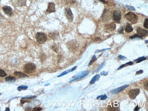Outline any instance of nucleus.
Wrapping results in <instances>:
<instances>
[{
    "instance_id": "1",
    "label": "nucleus",
    "mask_w": 148,
    "mask_h": 111,
    "mask_svg": "<svg viewBox=\"0 0 148 111\" xmlns=\"http://www.w3.org/2000/svg\"><path fill=\"white\" fill-rule=\"evenodd\" d=\"M66 45L69 51L73 53L77 51L79 47V43L75 39L69 41L67 43Z\"/></svg>"
},
{
    "instance_id": "2",
    "label": "nucleus",
    "mask_w": 148,
    "mask_h": 111,
    "mask_svg": "<svg viewBox=\"0 0 148 111\" xmlns=\"http://www.w3.org/2000/svg\"><path fill=\"white\" fill-rule=\"evenodd\" d=\"M125 17L126 19L133 24H136L138 20V16L131 12H129L126 14L125 15Z\"/></svg>"
},
{
    "instance_id": "3",
    "label": "nucleus",
    "mask_w": 148,
    "mask_h": 111,
    "mask_svg": "<svg viewBox=\"0 0 148 111\" xmlns=\"http://www.w3.org/2000/svg\"><path fill=\"white\" fill-rule=\"evenodd\" d=\"M35 39L38 43L42 44L47 40V35L43 32H37L36 35Z\"/></svg>"
},
{
    "instance_id": "4",
    "label": "nucleus",
    "mask_w": 148,
    "mask_h": 111,
    "mask_svg": "<svg viewBox=\"0 0 148 111\" xmlns=\"http://www.w3.org/2000/svg\"><path fill=\"white\" fill-rule=\"evenodd\" d=\"M36 69V65L32 62H29L26 64L24 68V72L27 74L33 73L35 71Z\"/></svg>"
},
{
    "instance_id": "5",
    "label": "nucleus",
    "mask_w": 148,
    "mask_h": 111,
    "mask_svg": "<svg viewBox=\"0 0 148 111\" xmlns=\"http://www.w3.org/2000/svg\"><path fill=\"white\" fill-rule=\"evenodd\" d=\"M65 14L69 22H72L73 21L74 15L71 10L69 7H67L65 9Z\"/></svg>"
},
{
    "instance_id": "6",
    "label": "nucleus",
    "mask_w": 148,
    "mask_h": 111,
    "mask_svg": "<svg viewBox=\"0 0 148 111\" xmlns=\"http://www.w3.org/2000/svg\"><path fill=\"white\" fill-rule=\"evenodd\" d=\"M113 20L115 22L120 23V21L121 18V12L119 11H114L113 14Z\"/></svg>"
},
{
    "instance_id": "7",
    "label": "nucleus",
    "mask_w": 148,
    "mask_h": 111,
    "mask_svg": "<svg viewBox=\"0 0 148 111\" xmlns=\"http://www.w3.org/2000/svg\"><path fill=\"white\" fill-rule=\"evenodd\" d=\"M140 92V90L139 89H131L129 91L128 94L130 98L133 100L136 98Z\"/></svg>"
},
{
    "instance_id": "8",
    "label": "nucleus",
    "mask_w": 148,
    "mask_h": 111,
    "mask_svg": "<svg viewBox=\"0 0 148 111\" xmlns=\"http://www.w3.org/2000/svg\"><path fill=\"white\" fill-rule=\"evenodd\" d=\"M116 26L114 23L113 22L105 25L104 27V30L107 33H110L115 30Z\"/></svg>"
},
{
    "instance_id": "9",
    "label": "nucleus",
    "mask_w": 148,
    "mask_h": 111,
    "mask_svg": "<svg viewBox=\"0 0 148 111\" xmlns=\"http://www.w3.org/2000/svg\"><path fill=\"white\" fill-rule=\"evenodd\" d=\"M89 73V71L86 70L81 71L75 76V78L70 82L74 81L77 80L81 79L88 75Z\"/></svg>"
},
{
    "instance_id": "10",
    "label": "nucleus",
    "mask_w": 148,
    "mask_h": 111,
    "mask_svg": "<svg viewBox=\"0 0 148 111\" xmlns=\"http://www.w3.org/2000/svg\"><path fill=\"white\" fill-rule=\"evenodd\" d=\"M111 14L108 10L105 9L103 12L102 17L103 20L104 21H108L111 19Z\"/></svg>"
},
{
    "instance_id": "11",
    "label": "nucleus",
    "mask_w": 148,
    "mask_h": 111,
    "mask_svg": "<svg viewBox=\"0 0 148 111\" xmlns=\"http://www.w3.org/2000/svg\"><path fill=\"white\" fill-rule=\"evenodd\" d=\"M3 12L8 17H11L13 15V11L12 9L8 6H4L2 8Z\"/></svg>"
},
{
    "instance_id": "12",
    "label": "nucleus",
    "mask_w": 148,
    "mask_h": 111,
    "mask_svg": "<svg viewBox=\"0 0 148 111\" xmlns=\"http://www.w3.org/2000/svg\"><path fill=\"white\" fill-rule=\"evenodd\" d=\"M46 12L49 14L54 13L56 12L55 9V4L53 2H49L46 11Z\"/></svg>"
},
{
    "instance_id": "13",
    "label": "nucleus",
    "mask_w": 148,
    "mask_h": 111,
    "mask_svg": "<svg viewBox=\"0 0 148 111\" xmlns=\"http://www.w3.org/2000/svg\"><path fill=\"white\" fill-rule=\"evenodd\" d=\"M128 87V85H125L121 86V87L117 88L116 89H114V90L111 91V92L112 93H113V94H117V93L122 91V90H124V89H126Z\"/></svg>"
},
{
    "instance_id": "14",
    "label": "nucleus",
    "mask_w": 148,
    "mask_h": 111,
    "mask_svg": "<svg viewBox=\"0 0 148 111\" xmlns=\"http://www.w3.org/2000/svg\"><path fill=\"white\" fill-rule=\"evenodd\" d=\"M49 37L54 40H56L59 37V32L56 31L49 33L48 34Z\"/></svg>"
},
{
    "instance_id": "15",
    "label": "nucleus",
    "mask_w": 148,
    "mask_h": 111,
    "mask_svg": "<svg viewBox=\"0 0 148 111\" xmlns=\"http://www.w3.org/2000/svg\"><path fill=\"white\" fill-rule=\"evenodd\" d=\"M137 31V33L139 35H140L141 36H143V37H146L148 36V30L142 28H141L139 27L138 28Z\"/></svg>"
},
{
    "instance_id": "16",
    "label": "nucleus",
    "mask_w": 148,
    "mask_h": 111,
    "mask_svg": "<svg viewBox=\"0 0 148 111\" xmlns=\"http://www.w3.org/2000/svg\"><path fill=\"white\" fill-rule=\"evenodd\" d=\"M64 2L66 5L72 6L76 5V0H64Z\"/></svg>"
},
{
    "instance_id": "17",
    "label": "nucleus",
    "mask_w": 148,
    "mask_h": 111,
    "mask_svg": "<svg viewBox=\"0 0 148 111\" xmlns=\"http://www.w3.org/2000/svg\"><path fill=\"white\" fill-rule=\"evenodd\" d=\"M133 29L130 23H127L125 27V31L127 33H130L133 31Z\"/></svg>"
},
{
    "instance_id": "18",
    "label": "nucleus",
    "mask_w": 148,
    "mask_h": 111,
    "mask_svg": "<svg viewBox=\"0 0 148 111\" xmlns=\"http://www.w3.org/2000/svg\"><path fill=\"white\" fill-rule=\"evenodd\" d=\"M14 75L20 78H24L25 77H28V76L22 72L20 71H15L14 72Z\"/></svg>"
},
{
    "instance_id": "19",
    "label": "nucleus",
    "mask_w": 148,
    "mask_h": 111,
    "mask_svg": "<svg viewBox=\"0 0 148 111\" xmlns=\"http://www.w3.org/2000/svg\"><path fill=\"white\" fill-rule=\"evenodd\" d=\"M101 76L100 75V74H97L93 77V78L90 81L89 83L90 84H93L94 83L96 82L97 81H98V80L99 79Z\"/></svg>"
},
{
    "instance_id": "20",
    "label": "nucleus",
    "mask_w": 148,
    "mask_h": 111,
    "mask_svg": "<svg viewBox=\"0 0 148 111\" xmlns=\"http://www.w3.org/2000/svg\"><path fill=\"white\" fill-rule=\"evenodd\" d=\"M77 68V66H75L73 68H72L71 69L68 70L64 71V72L60 74V75L58 76L57 77H59L63 76L66 75V74H67L68 73L72 72V71L74 70H75Z\"/></svg>"
},
{
    "instance_id": "21",
    "label": "nucleus",
    "mask_w": 148,
    "mask_h": 111,
    "mask_svg": "<svg viewBox=\"0 0 148 111\" xmlns=\"http://www.w3.org/2000/svg\"><path fill=\"white\" fill-rule=\"evenodd\" d=\"M6 81L7 82H13L16 81V79L15 78L12 76H8L6 77L5 78Z\"/></svg>"
},
{
    "instance_id": "22",
    "label": "nucleus",
    "mask_w": 148,
    "mask_h": 111,
    "mask_svg": "<svg viewBox=\"0 0 148 111\" xmlns=\"http://www.w3.org/2000/svg\"><path fill=\"white\" fill-rule=\"evenodd\" d=\"M146 58L144 56H143L140 57L138 58L137 59L134 60V61H135V62L137 61L136 63H139L145 60H146Z\"/></svg>"
},
{
    "instance_id": "23",
    "label": "nucleus",
    "mask_w": 148,
    "mask_h": 111,
    "mask_svg": "<svg viewBox=\"0 0 148 111\" xmlns=\"http://www.w3.org/2000/svg\"><path fill=\"white\" fill-rule=\"evenodd\" d=\"M106 64V63L105 62H103L102 63H101V65H100L98 67V68H97L95 71V72H99V71H101V69L105 66Z\"/></svg>"
},
{
    "instance_id": "24",
    "label": "nucleus",
    "mask_w": 148,
    "mask_h": 111,
    "mask_svg": "<svg viewBox=\"0 0 148 111\" xmlns=\"http://www.w3.org/2000/svg\"><path fill=\"white\" fill-rule=\"evenodd\" d=\"M97 59L95 55H94L93 56L90 61L89 64H88V66H90L93 63V62L96 60Z\"/></svg>"
},
{
    "instance_id": "25",
    "label": "nucleus",
    "mask_w": 148,
    "mask_h": 111,
    "mask_svg": "<svg viewBox=\"0 0 148 111\" xmlns=\"http://www.w3.org/2000/svg\"><path fill=\"white\" fill-rule=\"evenodd\" d=\"M52 49L56 53H58L59 50V48L57 45L55 44H53V46L52 47Z\"/></svg>"
},
{
    "instance_id": "26",
    "label": "nucleus",
    "mask_w": 148,
    "mask_h": 111,
    "mask_svg": "<svg viewBox=\"0 0 148 111\" xmlns=\"http://www.w3.org/2000/svg\"><path fill=\"white\" fill-rule=\"evenodd\" d=\"M107 98H108L107 96L106 95H101L99 96L98 97H97V98L98 99L101 98V100H106Z\"/></svg>"
},
{
    "instance_id": "27",
    "label": "nucleus",
    "mask_w": 148,
    "mask_h": 111,
    "mask_svg": "<svg viewBox=\"0 0 148 111\" xmlns=\"http://www.w3.org/2000/svg\"><path fill=\"white\" fill-rule=\"evenodd\" d=\"M7 74L5 71L0 69V76L3 77L6 76Z\"/></svg>"
},
{
    "instance_id": "28",
    "label": "nucleus",
    "mask_w": 148,
    "mask_h": 111,
    "mask_svg": "<svg viewBox=\"0 0 148 111\" xmlns=\"http://www.w3.org/2000/svg\"><path fill=\"white\" fill-rule=\"evenodd\" d=\"M28 88V87L27 86L24 85L20 86L18 87V90L19 91L26 90Z\"/></svg>"
},
{
    "instance_id": "29",
    "label": "nucleus",
    "mask_w": 148,
    "mask_h": 111,
    "mask_svg": "<svg viewBox=\"0 0 148 111\" xmlns=\"http://www.w3.org/2000/svg\"><path fill=\"white\" fill-rule=\"evenodd\" d=\"M140 38L141 39H143V38L142 37V36L138 34H135L132 36H130V39H133L135 38Z\"/></svg>"
},
{
    "instance_id": "30",
    "label": "nucleus",
    "mask_w": 148,
    "mask_h": 111,
    "mask_svg": "<svg viewBox=\"0 0 148 111\" xmlns=\"http://www.w3.org/2000/svg\"><path fill=\"white\" fill-rule=\"evenodd\" d=\"M148 19L146 18L145 19L144 21L143 26L145 28L148 29Z\"/></svg>"
},
{
    "instance_id": "31",
    "label": "nucleus",
    "mask_w": 148,
    "mask_h": 111,
    "mask_svg": "<svg viewBox=\"0 0 148 111\" xmlns=\"http://www.w3.org/2000/svg\"><path fill=\"white\" fill-rule=\"evenodd\" d=\"M126 6L127 7V8L129 10L133 11H136L135 9V8L134 7H133L127 5H126Z\"/></svg>"
},
{
    "instance_id": "32",
    "label": "nucleus",
    "mask_w": 148,
    "mask_h": 111,
    "mask_svg": "<svg viewBox=\"0 0 148 111\" xmlns=\"http://www.w3.org/2000/svg\"><path fill=\"white\" fill-rule=\"evenodd\" d=\"M63 56L61 55H59L57 57V62H61L63 59Z\"/></svg>"
},
{
    "instance_id": "33",
    "label": "nucleus",
    "mask_w": 148,
    "mask_h": 111,
    "mask_svg": "<svg viewBox=\"0 0 148 111\" xmlns=\"http://www.w3.org/2000/svg\"><path fill=\"white\" fill-rule=\"evenodd\" d=\"M118 33L120 34H123L124 33V29L123 27H121L118 30Z\"/></svg>"
},
{
    "instance_id": "34",
    "label": "nucleus",
    "mask_w": 148,
    "mask_h": 111,
    "mask_svg": "<svg viewBox=\"0 0 148 111\" xmlns=\"http://www.w3.org/2000/svg\"><path fill=\"white\" fill-rule=\"evenodd\" d=\"M118 57L121 60L124 61L127 60V58L126 57L121 55H120L118 56Z\"/></svg>"
},
{
    "instance_id": "35",
    "label": "nucleus",
    "mask_w": 148,
    "mask_h": 111,
    "mask_svg": "<svg viewBox=\"0 0 148 111\" xmlns=\"http://www.w3.org/2000/svg\"><path fill=\"white\" fill-rule=\"evenodd\" d=\"M111 48H108V49H101V50H98L97 51H96L95 52V53H99V52H101L103 51H105L106 50H108V49H111Z\"/></svg>"
},
{
    "instance_id": "36",
    "label": "nucleus",
    "mask_w": 148,
    "mask_h": 111,
    "mask_svg": "<svg viewBox=\"0 0 148 111\" xmlns=\"http://www.w3.org/2000/svg\"><path fill=\"white\" fill-rule=\"evenodd\" d=\"M108 73V71H104L101 73V75L102 76H106Z\"/></svg>"
},
{
    "instance_id": "37",
    "label": "nucleus",
    "mask_w": 148,
    "mask_h": 111,
    "mask_svg": "<svg viewBox=\"0 0 148 111\" xmlns=\"http://www.w3.org/2000/svg\"><path fill=\"white\" fill-rule=\"evenodd\" d=\"M148 81H146L144 84V88L146 90H148Z\"/></svg>"
},
{
    "instance_id": "38",
    "label": "nucleus",
    "mask_w": 148,
    "mask_h": 111,
    "mask_svg": "<svg viewBox=\"0 0 148 111\" xmlns=\"http://www.w3.org/2000/svg\"><path fill=\"white\" fill-rule=\"evenodd\" d=\"M143 72V70H140L136 72V74H137V75H139V74H142Z\"/></svg>"
},
{
    "instance_id": "39",
    "label": "nucleus",
    "mask_w": 148,
    "mask_h": 111,
    "mask_svg": "<svg viewBox=\"0 0 148 111\" xmlns=\"http://www.w3.org/2000/svg\"><path fill=\"white\" fill-rule=\"evenodd\" d=\"M126 65H126V64H123V65H121L117 69V70H119L121 69L122 68H124V67H125Z\"/></svg>"
},
{
    "instance_id": "40",
    "label": "nucleus",
    "mask_w": 148,
    "mask_h": 111,
    "mask_svg": "<svg viewBox=\"0 0 148 111\" xmlns=\"http://www.w3.org/2000/svg\"><path fill=\"white\" fill-rule=\"evenodd\" d=\"M134 64V62L130 61V62L126 63V64L127 65H131Z\"/></svg>"
},
{
    "instance_id": "41",
    "label": "nucleus",
    "mask_w": 148,
    "mask_h": 111,
    "mask_svg": "<svg viewBox=\"0 0 148 111\" xmlns=\"http://www.w3.org/2000/svg\"><path fill=\"white\" fill-rule=\"evenodd\" d=\"M36 97V96H30V97H29L23 98L22 99H32V98H34L35 97Z\"/></svg>"
},
{
    "instance_id": "42",
    "label": "nucleus",
    "mask_w": 148,
    "mask_h": 111,
    "mask_svg": "<svg viewBox=\"0 0 148 111\" xmlns=\"http://www.w3.org/2000/svg\"><path fill=\"white\" fill-rule=\"evenodd\" d=\"M45 58V55L44 54H43L41 55V57H40V58H41V59L42 60H44Z\"/></svg>"
},
{
    "instance_id": "43",
    "label": "nucleus",
    "mask_w": 148,
    "mask_h": 111,
    "mask_svg": "<svg viewBox=\"0 0 148 111\" xmlns=\"http://www.w3.org/2000/svg\"><path fill=\"white\" fill-rule=\"evenodd\" d=\"M101 39L99 37H97L96 38H95L94 39V40H95V41H99L101 40Z\"/></svg>"
},
{
    "instance_id": "44",
    "label": "nucleus",
    "mask_w": 148,
    "mask_h": 111,
    "mask_svg": "<svg viewBox=\"0 0 148 111\" xmlns=\"http://www.w3.org/2000/svg\"><path fill=\"white\" fill-rule=\"evenodd\" d=\"M140 108L138 107V105L135 108V109L134 111H137L140 109Z\"/></svg>"
},
{
    "instance_id": "45",
    "label": "nucleus",
    "mask_w": 148,
    "mask_h": 111,
    "mask_svg": "<svg viewBox=\"0 0 148 111\" xmlns=\"http://www.w3.org/2000/svg\"><path fill=\"white\" fill-rule=\"evenodd\" d=\"M99 1H101V2H102L104 4H106L107 2L105 0H99Z\"/></svg>"
},
{
    "instance_id": "46",
    "label": "nucleus",
    "mask_w": 148,
    "mask_h": 111,
    "mask_svg": "<svg viewBox=\"0 0 148 111\" xmlns=\"http://www.w3.org/2000/svg\"><path fill=\"white\" fill-rule=\"evenodd\" d=\"M26 101L25 100H21V103L22 104H24V103H26Z\"/></svg>"
},
{
    "instance_id": "47",
    "label": "nucleus",
    "mask_w": 148,
    "mask_h": 111,
    "mask_svg": "<svg viewBox=\"0 0 148 111\" xmlns=\"http://www.w3.org/2000/svg\"><path fill=\"white\" fill-rule=\"evenodd\" d=\"M10 110V109L9 108H7L6 109V111H9Z\"/></svg>"
},
{
    "instance_id": "48",
    "label": "nucleus",
    "mask_w": 148,
    "mask_h": 111,
    "mask_svg": "<svg viewBox=\"0 0 148 111\" xmlns=\"http://www.w3.org/2000/svg\"><path fill=\"white\" fill-rule=\"evenodd\" d=\"M145 43L146 44H148V40H146L145 41Z\"/></svg>"
},
{
    "instance_id": "49",
    "label": "nucleus",
    "mask_w": 148,
    "mask_h": 111,
    "mask_svg": "<svg viewBox=\"0 0 148 111\" xmlns=\"http://www.w3.org/2000/svg\"></svg>"
}]
</instances>
